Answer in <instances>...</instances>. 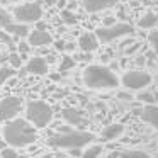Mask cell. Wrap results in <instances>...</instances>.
I'll list each match as a JSON object with an SVG mask.
<instances>
[{
	"instance_id": "1",
	"label": "cell",
	"mask_w": 158,
	"mask_h": 158,
	"mask_svg": "<svg viewBox=\"0 0 158 158\" xmlns=\"http://www.w3.org/2000/svg\"><path fill=\"white\" fill-rule=\"evenodd\" d=\"M4 136L5 143L9 146L14 148H22L32 144L38 139V133H36V126H31L29 121L26 119H14L4 126Z\"/></svg>"
},
{
	"instance_id": "2",
	"label": "cell",
	"mask_w": 158,
	"mask_h": 158,
	"mask_svg": "<svg viewBox=\"0 0 158 158\" xmlns=\"http://www.w3.org/2000/svg\"><path fill=\"white\" fill-rule=\"evenodd\" d=\"M121 80L110 68L104 65H89L83 70V83L94 90L116 89Z\"/></svg>"
},
{
	"instance_id": "3",
	"label": "cell",
	"mask_w": 158,
	"mask_h": 158,
	"mask_svg": "<svg viewBox=\"0 0 158 158\" xmlns=\"http://www.w3.org/2000/svg\"><path fill=\"white\" fill-rule=\"evenodd\" d=\"M95 139L92 133H87V131H72L66 129L61 131L58 134H53L48 139V143L55 148H65V150H70V148H83L87 144H90Z\"/></svg>"
},
{
	"instance_id": "4",
	"label": "cell",
	"mask_w": 158,
	"mask_h": 158,
	"mask_svg": "<svg viewBox=\"0 0 158 158\" xmlns=\"http://www.w3.org/2000/svg\"><path fill=\"white\" fill-rule=\"evenodd\" d=\"M26 116L29 123H32L36 127H44L53 119V109L43 100H32L26 107Z\"/></svg>"
},
{
	"instance_id": "5",
	"label": "cell",
	"mask_w": 158,
	"mask_h": 158,
	"mask_svg": "<svg viewBox=\"0 0 158 158\" xmlns=\"http://www.w3.org/2000/svg\"><path fill=\"white\" fill-rule=\"evenodd\" d=\"M134 32V27L129 24V22H116L112 26H102L95 31L99 41L102 43H110L116 41L119 38H124V36H131Z\"/></svg>"
},
{
	"instance_id": "6",
	"label": "cell",
	"mask_w": 158,
	"mask_h": 158,
	"mask_svg": "<svg viewBox=\"0 0 158 158\" xmlns=\"http://www.w3.org/2000/svg\"><path fill=\"white\" fill-rule=\"evenodd\" d=\"M151 80H153V77L144 70H127V72H124L121 83L127 90H143L151 83Z\"/></svg>"
},
{
	"instance_id": "7",
	"label": "cell",
	"mask_w": 158,
	"mask_h": 158,
	"mask_svg": "<svg viewBox=\"0 0 158 158\" xmlns=\"http://www.w3.org/2000/svg\"><path fill=\"white\" fill-rule=\"evenodd\" d=\"M14 17L17 22H24V24H31V22H38L43 17V9L38 2H29V4H22L14 9Z\"/></svg>"
},
{
	"instance_id": "8",
	"label": "cell",
	"mask_w": 158,
	"mask_h": 158,
	"mask_svg": "<svg viewBox=\"0 0 158 158\" xmlns=\"http://www.w3.org/2000/svg\"><path fill=\"white\" fill-rule=\"evenodd\" d=\"M22 109V102L19 97H5L0 99V121L12 119L14 116H17Z\"/></svg>"
},
{
	"instance_id": "9",
	"label": "cell",
	"mask_w": 158,
	"mask_h": 158,
	"mask_svg": "<svg viewBox=\"0 0 158 158\" xmlns=\"http://www.w3.org/2000/svg\"><path fill=\"white\" fill-rule=\"evenodd\" d=\"M53 43V38L49 32H46L44 29H34V31L29 32V44L39 48V46H48Z\"/></svg>"
},
{
	"instance_id": "10",
	"label": "cell",
	"mask_w": 158,
	"mask_h": 158,
	"mask_svg": "<svg viewBox=\"0 0 158 158\" xmlns=\"http://www.w3.org/2000/svg\"><path fill=\"white\" fill-rule=\"evenodd\" d=\"M117 2H119V0H82L83 9H85L87 12H90V14L110 9V7H114Z\"/></svg>"
},
{
	"instance_id": "11",
	"label": "cell",
	"mask_w": 158,
	"mask_h": 158,
	"mask_svg": "<svg viewBox=\"0 0 158 158\" xmlns=\"http://www.w3.org/2000/svg\"><path fill=\"white\" fill-rule=\"evenodd\" d=\"M141 119L158 131V104H146V107L141 110Z\"/></svg>"
},
{
	"instance_id": "12",
	"label": "cell",
	"mask_w": 158,
	"mask_h": 158,
	"mask_svg": "<svg viewBox=\"0 0 158 158\" xmlns=\"http://www.w3.org/2000/svg\"><path fill=\"white\" fill-rule=\"evenodd\" d=\"M61 116L70 126H82L85 124V117H83V112L75 107H66V109L61 110Z\"/></svg>"
},
{
	"instance_id": "13",
	"label": "cell",
	"mask_w": 158,
	"mask_h": 158,
	"mask_svg": "<svg viewBox=\"0 0 158 158\" xmlns=\"http://www.w3.org/2000/svg\"><path fill=\"white\" fill-rule=\"evenodd\" d=\"M26 72L32 73V75H46L48 73V61L41 56H34L27 61L26 65Z\"/></svg>"
},
{
	"instance_id": "14",
	"label": "cell",
	"mask_w": 158,
	"mask_h": 158,
	"mask_svg": "<svg viewBox=\"0 0 158 158\" xmlns=\"http://www.w3.org/2000/svg\"><path fill=\"white\" fill-rule=\"evenodd\" d=\"M78 46H80L82 51L92 53V51H95V49L99 48V38H97V34H94V32H85V34L80 36Z\"/></svg>"
},
{
	"instance_id": "15",
	"label": "cell",
	"mask_w": 158,
	"mask_h": 158,
	"mask_svg": "<svg viewBox=\"0 0 158 158\" xmlns=\"http://www.w3.org/2000/svg\"><path fill=\"white\" fill-rule=\"evenodd\" d=\"M124 133V126L121 123H112L109 126H106L102 129V138L106 141H112V139H117L119 136H123Z\"/></svg>"
},
{
	"instance_id": "16",
	"label": "cell",
	"mask_w": 158,
	"mask_h": 158,
	"mask_svg": "<svg viewBox=\"0 0 158 158\" xmlns=\"http://www.w3.org/2000/svg\"><path fill=\"white\" fill-rule=\"evenodd\" d=\"M156 24H158V17L153 12H146L138 21V27H141V29H153V27H156Z\"/></svg>"
},
{
	"instance_id": "17",
	"label": "cell",
	"mask_w": 158,
	"mask_h": 158,
	"mask_svg": "<svg viewBox=\"0 0 158 158\" xmlns=\"http://www.w3.org/2000/svg\"><path fill=\"white\" fill-rule=\"evenodd\" d=\"M5 31L10 32V34H15V36H21V38H26V36H29V29H27V24H24V22H19V24H9L7 27H5Z\"/></svg>"
},
{
	"instance_id": "18",
	"label": "cell",
	"mask_w": 158,
	"mask_h": 158,
	"mask_svg": "<svg viewBox=\"0 0 158 158\" xmlns=\"http://www.w3.org/2000/svg\"><path fill=\"white\" fill-rule=\"evenodd\" d=\"M104 148L100 144H87L85 151L82 153V158H100Z\"/></svg>"
},
{
	"instance_id": "19",
	"label": "cell",
	"mask_w": 158,
	"mask_h": 158,
	"mask_svg": "<svg viewBox=\"0 0 158 158\" xmlns=\"http://www.w3.org/2000/svg\"><path fill=\"white\" fill-rule=\"evenodd\" d=\"M121 158H151V156L143 150H129V151H124L121 155Z\"/></svg>"
},
{
	"instance_id": "20",
	"label": "cell",
	"mask_w": 158,
	"mask_h": 158,
	"mask_svg": "<svg viewBox=\"0 0 158 158\" xmlns=\"http://www.w3.org/2000/svg\"><path fill=\"white\" fill-rule=\"evenodd\" d=\"M9 24H12V15L5 9H0V27L5 29Z\"/></svg>"
},
{
	"instance_id": "21",
	"label": "cell",
	"mask_w": 158,
	"mask_h": 158,
	"mask_svg": "<svg viewBox=\"0 0 158 158\" xmlns=\"http://www.w3.org/2000/svg\"><path fill=\"white\" fill-rule=\"evenodd\" d=\"M0 156L2 158H19V153L15 151L14 146H7V148H2L0 150Z\"/></svg>"
},
{
	"instance_id": "22",
	"label": "cell",
	"mask_w": 158,
	"mask_h": 158,
	"mask_svg": "<svg viewBox=\"0 0 158 158\" xmlns=\"http://www.w3.org/2000/svg\"><path fill=\"white\" fill-rule=\"evenodd\" d=\"M73 66H75V60L70 58V56H63V58H61V65H60V72L72 70Z\"/></svg>"
},
{
	"instance_id": "23",
	"label": "cell",
	"mask_w": 158,
	"mask_h": 158,
	"mask_svg": "<svg viewBox=\"0 0 158 158\" xmlns=\"http://www.w3.org/2000/svg\"><path fill=\"white\" fill-rule=\"evenodd\" d=\"M139 102H144V104H155V94H150V92H139L136 97Z\"/></svg>"
},
{
	"instance_id": "24",
	"label": "cell",
	"mask_w": 158,
	"mask_h": 158,
	"mask_svg": "<svg viewBox=\"0 0 158 158\" xmlns=\"http://www.w3.org/2000/svg\"><path fill=\"white\" fill-rule=\"evenodd\" d=\"M148 43L151 44V49L158 55V31H151L148 34Z\"/></svg>"
},
{
	"instance_id": "25",
	"label": "cell",
	"mask_w": 158,
	"mask_h": 158,
	"mask_svg": "<svg viewBox=\"0 0 158 158\" xmlns=\"http://www.w3.org/2000/svg\"><path fill=\"white\" fill-rule=\"evenodd\" d=\"M14 75V68H0V85Z\"/></svg>"
},
{
	"instance_id": "26",
	"label": "cell",
	"mask_w": 158,
	"mask_h": 158,
	"mask_svg": "<svg viewBox=\"0 0 158 158\" xmlns=\"http://www.w3.org/2000/svg\"><path fill=\"white\" fill-rule=\"evenodd\" d=\"M61 19L66 22V24H75L77 22V15L73 14V12H70V10H63L61 12Z\"/></svg>"
},
{
	"instance_id": "27",
	"label": "cell",
	"mask_w": 158,
	"mask_h": 158,
	"mask_svg": "<svg viewBox=\"0 0 158 158\" xmlns=\"http://www.w3.org/2000/svg\"><path fill=\"white\" fill-rule=\"evenodd\" d=\"M139 48H141V43H131V46H127V48L124 49V53H126V55H134Z\"/></svg>"
},
{
	"instance_id": "28",
	"label": "cell",
	"mask_w": 158,
	"mask_h": 158,
	"mask_svg": "<svg viewBox=\"0 0 158 158\" xmlns=\"http://www.w3.org/2000/svg\"><path fill=\"white\" fill-rule=\"evenodd\" d=\"M10 65L14 66V68H19V66H21V58H19L17 55H12L10 56Z\"/></svg>"
},
{
	"instance_id": "29",
	"label": "cell",
	"mask_w": 158,
	"mask_h": 158,
	"mask_svg": "<svg viewBox=\"0 0 158 158\" xmlns=\"http://www.w3.org/2000/svg\"><path fill=\"white\" fill-rule=\"evenodd\" d=\"M82 153H83V151H80V148H70V155H72V156H75V158L82 156Z\"/></svg>"
},
{
	"instance_id": "30",
	"label": "cell",
	"mask_w": 158,
	"mask_h": 158,
	"mask_svg": "<svg viewBox=\"0 0 158 158\" xmlns=\"http://www.w3.org/2000/svg\"><path fill=\"white\" fill-rule=\"evenodd\" d=\"M112 24H116V19H114L112 15H109V17L104 19V26H112Z\"/></svg>"
},
{
	"instance_id": "31",
	"label": "cell",
	"mask_w": 158,
	"mask_h": 158,
	"mask_svg": "<svg viewBox=\"0 0 158 158\" xmlns=\"http://www.w3.org/2000/svg\"><path fill=\"white\" fill-rule=\"evenodd\" d=\"M117 97H119L121 100H131V99H133V97H131V94H126V92H121Z\"/></svg>"
},
{
	"instance_id": "32",
	"label": "cell",
	"mask_w": 158,
	"mask_h": 158,
	"mask_svg": "<svg viewBox=\"0 0 158 158\" xmlns=\"http://www.w3.org/2000/svg\"><path fill=\"white\" fill-rule=\"evenodd\" d=\"M27 48H29V46H27V43H21V46H19V49H21L22 53H24V51H27Z\"/></svg>"
},
{
	"instance_id": "33",
	"label": "cell",
	"mask_w": 158,
	"mask_h": 158,
	"mask_svg": "<svg viewBox=\"0 0 158 158\" xmlns=\"http://www.w3.org/2000/svg\"><path fill=\"white\" fill-rule=\"evenodd\" d=\"M65 46H66V43H61V41L56 43V48H58V49H65Z\"/></svg>"
},
{
	"instance_id": "34",
	"label": "cell",
	"mask_w": 158,
	"mask_h": 158,
	"mask_svg": "<svg viewBox=\"0 0 158 158\" xmlns=\"http://www.w3.org/2000/svg\"><path fill=\"white\" fill-rule=\"evenodd\" d=\"M5 146V139H4V136H0V150Z\"/></svg>"
},
{
	"instance_id": "35",
	"label": "cell",
	"mask_w": 158,
	"mask_h": 158,
	"mask_svg": "<svg viewBox=\"0 0 158 158\" xmlns=\"http://www.w3.org/2000/svg\"><path fill=\"white\" fill-rule=\"evenodd\" d=\"M58 0H44V4H48V5H55Z\"/></svg>"
},
{
	"instance_id": "36",
	"label": "cell",
	"mask_w": 158,
	"mask_h": 158,
	"mask_svg": "<svg viewBox=\"0 0 158 158\" xmlns=\"http://www.w3.org/2000/svg\"><path fill=\"white\" fill-rule=\"evenodd\" d=\"M10 2H19V0H0V4H10Z\"/></svg>"
},
{
	"instance_id": "37",
	"label": "cell",
	"mask_w": 158,
	"mask_h": 158,
	"mask_svg": "<svg viewBox=\"0 0 158 158\" xmlns=\"http://www.w3.org/2000/svg\"><path fill=\"white\" fill-rule=\"evenodd\" d=\"M155 104H158V92L155 94Z\"/></svg>"
},
{
	"instance_id": "38",
	"label": "cell",
	"mask_w": 158,
	"mask_h": 158,
	"mask_svg": "<svg viewBox=\"0 0 158 158\" xmlns=\"http://www.w3.org/2000/svg\"><path fill=\"white\" fill-rule=\"evenodd\" d=\"M138 2H141V4H148L150 0H138Z\"/></svg>"
},
{
	"instance_id": "39",
	"label": "cell",
	"mask_w": 158,
	"mask_h": 158,
	"mask_svg": "<svg viewBox=\"0 0 158 158\" xmlns=\"http://www.w3.org/2000/svg\"><path fill=\"white\" fill-rule=\"evenodd\" d=\"M19 158H27V156H19Z\"/></svg>"
},
{
	"instance_id": "40",
	"label": "cell",
	"mask_w": 158,
	"mask_h": 158,
	"mask_svg": "<svg viewBox=\"0 0 158 158\" xmlns=\"http://www.w3.org/2000/svg\"><path fill=\"white\" fill-rule=\"evenodd\" d=\"M156 4H158V2H156Z\"/></svg>"
}]
</instances>
